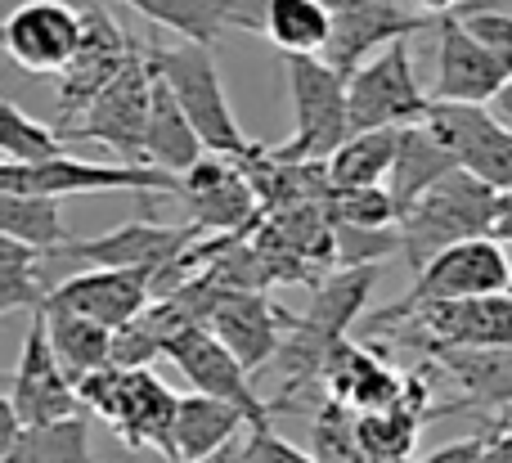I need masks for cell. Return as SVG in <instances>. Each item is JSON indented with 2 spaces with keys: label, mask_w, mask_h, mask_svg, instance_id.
Wrapping results in <instances>:
<instances>
[{
  "label": "cell",
  "mask_w": 512,
  "mask_h": 463,
  "mask_svg": "<svg viewBox=\"0 0 512 463\" xmlns=\"http://www.w3.org/2000/svg\"><path fill=\"white\" fill-rule=\"evenodd\" d=\"M203 239L194 221L185 225H158L149 216L126 221L117 230H104L95 239H68L63 248L45 252V266H113V270H140L149 275V284L167 266H176L194 243Z\"/></svg>",
  "instance_id": "9"
},
{
  "label": "cell",
  "mask_w": 512,
  "mask_h": 463,
  "mask_svg": "<svg viewBox=\"0 0 512 463\" xmlns=\"http://www.w3.org/2000/svg\"><path fill=\"white\" fill-rule=\"evenodd\" d=\"M310 455L319 463H369V450L360 441V410L328 396L310 423Z\"/></svg>",
  "instance_id": "33"
},
{
  "label": "cell",
  "mask_w": 512,
  "mask_h": 463,
  "mask_svg": "<svg viewBox=\"0 0 512 463\" xmlns=\"http://www.w3.org/2000/svg\"><path fill=\"white\" fill-rule=\"evenodd\" d=\"M45 302H50L45 252L14 239V234H0V311H41Z\"/></svg>",
  "instance_id": "31"
},
{
  "label": "cell",
  "mask_w": 512,
  "mask_h": 463,
  "mask_svg": "<svg viewBox=\"0 0 512 463\" xmlns=\"http://www.w3.org/2000/svg\"><path fill=\"white\" fill-rule=\"evenodd\" d=\"M328 216L337 225H364V230H391L400 221V207L387 185H355L328 189Z\"/></svg>",
  "instance_id": "35"
},
{
  "label": "cell",
  "mask_w": 512,
  "mask_h": 463,
  "mask_svg": "<svg viewBox=\"0 0 512 463\" xmlns=\"http://www.w3.org/2000/svg\"><path fill=\"white\" fill-rule=\"evenodd\" d=\"M149 302H153L149 275H140V270H113V266H86L81 275L54 284L45 306H68V311L90 315V320L108 324V329H122Z\"/></svg>",
  "instance_id": "22"
},
{
  "label": "cell",
  "mask_w": 512,
  "mask_h": 463,
  "mask_svg": "<svg viewBox=\"0 0 512 463\" xmlns=\"http://www.w3.org/2000/svg\"><path fill=\"white\" fill-rule=\"evenodd\" d=\"M512 81V68L486 41L463 27L459 14L436 18V86L432 99H459V104H495L499 90Z\"/></svg>",
  "instance_id": "17"
},
{
  "label": "cell",
  "mask_w": 512,
  "mask_h": 463,
  "mask_svg": "<svg viewBox=\"0 0 512 463\" xmlns=\"http://www.w3.org/2000/svg\"><path fill=\"white\" fill-rule=\"evenodd\" d=\"M0 234H14V239L32 243V248H41V252L63 248V243H68V225H63L59 198L0 189Z\"/></svg>",
  "instance_id": "32"
},
{
  "label": "cell",
  "mask_w": 512,
  "mask_h": 463,
  "mask_svg": "<svg viewBox=\"0 0 512 463\" xmlns=\"http://www.w3.org/2000/svg\"><path fill=\"white\" fill-rule=\"evenodd\" d=\"M423 122L450 144L459 167H468L472 176L495 185L499 194L512 189V122H504L499 113H490V104L432 99Z\"/></svg>",
  "instance_id": "13"
},
{
  "label": "cell",
  "mask_w": 512,
  "mask_h": 463,
  "mask_svg": "<svg viewBox=\"0 0 512 463\" xmlns=\"http://www.w3.org/2000/svg\"><path fill=\"white\" fill-rule=\"evenodd\" d=\"M351 86V131H382V126H409L423 122L432 95L418 86L414 54H409V36L391 41L369 63L346 77Z\"/></svg>",
  "instance_id": "11"
},
{
  "label": "cell",
  "mask_w": 512,
  "mask_h": 463,
  "mask_svg": "<svg viewBox=\"0 0 512 463\" xmlns=\"http://www.w3.org/2000/svg\"><path fill=\"white\" fill-rule=\"evenodd\" d=\"M477 463H512V423H495Z\"/></svg>",
  "instance_id": "39"
},
{
  "label": "cell",
  "mask_w": 512,
  "mask_h": 463,
  "mask_svg": "<svg viewBox=\"0 0 512 463\" xmlns=\"http://www.w3.org/2000/svg\"><path fill=\"white\" fill-rule=\"evenodd\" d=\"M0 189L14 194H50V198H81V194H149V198H180L185 176L153 162H90V158H59L45 162H0Z\"/></svg>",
  "instance_id": "6"
},
{
  "label": "cell",
  "mask_w": 512,
  "mask_h": 463,
  "mask_svg": "<svg viewBox=\"0 0 512 463\" xmlns=\"http://www.w3.org/2000/svg\"><path fill=\"white\" fill-rule=\"evenodd\" d=\"M135 59V41L104 14V9H86V36H81V50L68 68L54 77L59 95H54V117L59 126L77 122L90 108V99Z\"/></svg>",
  "instance_id": "19"
},
{
  "label": "cell",
  "mask_w": 512,
  "mask_h": 463,
  "mask_svg": "<svg viewBox=\"0 0 512 463\" xmlns=\"http://www.w3.org/2000/svg\"><path fill=\"white\" fill-rule=\"evenodd\" d=\"M499 221V189L472 176L468 167H454L441 176L405 216H400V252L414 266V275L436 257L477 234H495Z\"/></svg>",
  "instance_id": "2"
},
{
  "label": "cell",
  "mask_w": 512,
  "mask_h": 463,
  "mask_svg": "<svg viewBox=\"0 0 512 463\" xmlns=\"http://www.w3.org/2000/svg\"><path fill=\"white\" fill-rule=\"evenodd\" d=\"M149 108H153V63L149 54L135 50V59L90 99V108L77 122L59 126L63 140H90V144H108L117 158L126 162H144V126H149Z\"/></svg>",
  "instance_id": "10"
},
{
  "label": "cell",
  "mask_w": 512,
  "mask_h": 463,
  "mask_svg": "<svg viewBox=\"0 0 512 463\" xmlns=\"http://www.w3.org/2000/svg\"><path fill=\"white\" fill-rule=\"evenodd\" d=\"M463 5H468V0H463Z\"/></svg>",
  "instance_id": "44"
},
{
  "label": "cell",
  "mask_w": 512,
  "mask_h": 463,
  "mask_svg": "<svg viewBox=\"0 0 512 463\" xmlns=\"http://www.w3.org/2000/svg\"><path fill=\"white\" fill-rule=\"evenodd\" d=\"M203 153H207V144H203V135H198V126L189 122V113L180 108L176 90L153 68V108H149V126H144V162L185 176L194 162H203Z\"/></svg>",
  "instance_id": "25"
},
{
  "label": "cell",
  "mask_w": 512,
  "mask_h": 463,
  "mask_svg": "<svg viewBox=\"0 0 512 463\" xmlns=\"http://www.w3.org/2000/svg\"><path fill=\"white\" fill-rule=\"evenodd\" d=\"M63 131L59 126H45L36 117H27L18 108V99L0 104V162H45L63 153Z\"/></svg>",
  "instance_id": "34"
},
{
  "label": "cell",
  "mask_w": 512,
  "mask_h": 463,
  "mask_svg": "<svg viewBox=\"0 0 512 463\" xmlns=\"http://www.w3.org/2000/svg\"><path fill=\"white\" fill-rule=\"evenodd\" d=\"M81 405L108 423L131 450H158L162 459L176 455V414L180 396L149 369L104 365L77 383Z\"/></svg>",
  "instance_id": "3"
},
{
  "label": "cell",
  "mask_w": 512,
  "mask_h": 463,
  "mask_svg": "<svg viewBox=\"0 0 512 463\" xmlns=\"http://www.w3.org/2000/svg\"><path fill=\"white\" fill-rule=\"evenodd\" d=\"M495 239L499 243H512V189L499 194V221H495Z\"/></svg>",
  "instance_id": "41"
},
{
  "label": "cell",
  "mask_w": 512,
  "mask_h": 463,
  "mask_svg": "<svg viewBox=\"0 0 512 463\" xmlns=\"http://www.w3.org/2000/svg\"><path fill=\"white\" fill-rule=\"evenodd\" d=\"M373 284H378V266H337V275L319 284L310 311L301 315V320H292L279 356L265 365L274 378H279L274 410H283L288 401H297L301 387L324 383L328 356L342 347L346 333H351V324L360 320Z\"/></svg>",
  "instance_id": "1"
},
{
  "label": "cell",
  "mask_w": 512,
  "mask_h": 463,
  "mask_svg": "<svg viewBox=\"0 0 512 463\" xmlns=\"http://www.w3.org/2000/svg\"><path fill=\"white\" fill-rule=\"evenodd\" d=\"M512 288V261L504 252V243L495 234H477V239H463L454 248L436 252L423 270H418L414 288H409L400 302H391L387 311H373L364 320V333L378 329L387 320L418 311L427 302H459V297H490V293H508Z\"/></svg>",
  "instance_id": "7"
},
{
  "label": "cell",
  "mask_w": 512,
  "mask_h": 463,
  "mask_svg": "<svg viewBox=\"0 0 512 463\" xmlns=\"http://www.w3.org/2000/svg\"><path fill=\"white\" fill-rule=\"evenodd\" d=\"M41 315H45V329H50V342L59 351L63 369L77 383L86 374H95V369L113 365V329L108 324L68 311V306H41Z\"/></svg>",
  "instance_id": "27"
},
{
  "label": "cell",
  "mask_w": 512,
  "mask_h": 463,
  "mask_svg": "<svg viewBox=\"0 0 512 463\" xmlns=\"http://www.w3.org/2000/svg\"><path fill=\"white\" fill-rule=\"evenodd\" d=\"M427 360L459 383V401L436 405V419H445V414H454V410H486L490 419H504L512 410V342L441 347Z\"/></svg>",
  "instance_id": "21"
},
{
  "label": "cell",
  "mask_w": 512,
  "mask_h": 463,
  "mask_svg": "<svg viewBox=\"0 0 512 463\" xmlns=\"http://www.w3.org/2000/svg\"><path fill=\"white\" fill-rule=\"evenodd\" d=\"M185 463H248V459H243V437H234L230 446L212 450V455H203V459H185Z\"/></svg>",
  "instance_id": "40"
},
{
  "label": "cell",
  "mask_w": 512,
  "mask_h": 463,
  "mask_svg": "<svg viewBox=\"0 0 512 463\" xmlns=\"http://www.w3.org/2000/svg\"><path fill=\"white\" fill-rule=\"evenodd\" d=\"M495 423H512V410H508V414H504V419H495Z\"/></svg>",
  "instance_id": "43"
},
{
  "label": "cell",
  "mask_w": 512,
  "mask_h": 463,
  "mask_svg": "<svg viewBox=\"0 0 512 463\" xmlns=\"http://www.w3.org/2000/svg\"><path fill=\"white\" fill-rule=\"evenodd\" d=\"M5 54L32 77H59L81 50L86 36V9L63 0H23L5 18Z\"/></svg>",
  "instance_id": "15"
},
{
  "label": "cell",
  "mask_w": 512,
  "mask_h": 463,
  "mask_svg": "<svg viewBox=\"0 0 512 463\" xmlns=\"http://www.w3.org/2000/svg\"><path fill=\"white\" fill-rule=\"evenodd\" d=\"M203 324L252 369V374L279 356L283 338H288V329H292V320L261 293V288H225V284L212 288V302H207Z\"/></svg>",
  "instance_id": "16"
},
{
  "label": "cell",
  "mask_w": 512,
  "mask_h": 463,
  "mask_svg": "<svg viewBox=\"0 0 512 463\" xmlns=\"http://www.w3.org/2000/svg\"><path fill=\"white\" fill-rule=\"evenodd\" d=\"M292 99V140L274 149L279 162H328L351 135V86L324 54H283Z\"/></svg>",
  "instance_id": "4"
},
{
  "label": "cell",
  "mask_w": 512,
  "mask_h": 463,
  "mask_svg": "<svg viewBox=\"0 0 512 463\" xmlns=\"http://www.w3.org/2000/svg\"><path fill=\"white\" fill-rule=\"evenodd\" d=\"M0 463H95L86 414H68V419L54 423H27L23 437L0 450Z\"/></svg>",
  "instance_id": "29"
},
{
  "label": "cell",
  "mask_w": 512,
  "mask_h": 463,
  "mask_svg": "<svg viewBox=\"0 0 512 463\" xmlns=\"http://www.w3.org/2000/svg\"><path fill=\"white\" fill-rule=\"evenodd\" d=\"M158 356H167V329H162V320L153 315V302H149L135 320L113 329V365L149 369Z\"/></svg>",
  "instance_id": "36"
},
{
  "label": "cell",
  "mask_w": 512,
  "mask_h": 463,
  "mask_svg": "<svg viewBox=\"0 0 512 463\" xmlns=\"http://www.w3.org/2000/svg\"><path fill=\"white\" fill-rule=\"evenodd\" d=\"M149 63L158 68V77L176 90L180 108L189 113V122L198 126L207 153H221V158H239L252 162L261 153V144H252L243 135L239 117H234L230 99H225L221 72H216L212 45L203 41H180V45H149Z\"/></svg>",
  "instance_id": "5"
},
{
  "label": "cell",
  "mask_w": 512,
  "mask_h": 463,
  "mask_svg": "<svg viewBox=\"0 0 512 463\" xmlns=\"http://www.w3.org/2000/svg\"><path fill=\"white\" fill-rule=\"evenodd\" d=\"M486 437H490V432H481V437H468V441H450V446L432 450L423 463H477L481 450H486Z\"/></svg>",
  "instance_id": "38"
},
{
  "label": "cell",
  "mask_w": 512,
  "mask_h": 463,
  "mask_svg": "<svg viewBox=\"0 0 512 463\" xmlns=\"http://www.w3.org/2000/svg\"><path fill=\"white\" fill-rule=\"evenodd\" d=\"M167 360H176V369L189 378L194 392H207L216 401H230L248 414V428L256 423H274V401L256 396V378L252 369L216 338L207 324H180L167 338Z\"/></svg>",
  "instance_id": "12"
},
{
  "label": "cell",
  "mask_w": 512,
  "mask_h": 463,
  "mask_svg": "<svg viewBox=\"0 0 512 463\" xmlns=\"http://www.w3.org/2000/svg\"><path fill=\"white\" fill-rule=\"evenodd\" d=\"M140 18L176 32L180 41L212 45L225 27H234V0H122Z\"/></svg>",
  "instance_id": "30"
},
{
  "label": "cell",
  "mask_w": 512,
  "mask_h": 463,
  "mask_svg": "<svg viewBox=\"0 0 512 463\" xmlns=\"http://www.w3.org/2000/svg\"><path fill=\"white\" fill-rule=\"evenodd\" d=\"M432 23H436V14L418 9L414 0H337L333 36H328L324 59L351 77L360 63H369L391 41H405V36L423 32Z\"/></svg>",
  "instance_id": "14"
},
{
  "label": "cell",
  "mask_w": 512,
  "mask_h": 463,
  "mask_svg": "<svg viewBox=\"0 0 512 463\" xmlns=\"http://www.w3.org/2000/svg\"><path fill=\"white\" fill-rule=\"evenodd\" d=\"M454 167H459V158H454L450 144H445L427 122L400 126V149H396V162H391V176H387V189H391V198H396L400 216H405L436 180L450 176Z\"/></svg>",
  "instance_id": "24"
},
{
  "label": "cell",
  "mask_w": 512,
  "mask_h": 463,
  "mask_svg": "<svg viewBox=\"0 0 512 463\" xmlns=\"http://www.w3.org/2000/svg\"><path fill=\"white\" fill-rule=\"evenodd\" d=\"M243 459L248 463H319L315 455H306V450L288 446V441L274 432V423L248 428V437H243Z\"/></svg>",
  "instance_id": "37"
},
{
  "label": "cell",
  "mask_w": 512,
  "mask_h": 463,
  "mask_svg": "<svg viewBox=\"0 0 512 463\" xmlns=\"http://www.w3.org/2000/svg\"><path fill=\"white\" fill-rule=\"evenodd\" d=\"M243 423H252V419L239 410V405H230V401H216V396H207V392L180 396L176 455H171V463L203 459V455H212V450L230 446V441L243 432Z\"/></svg>",
  "instance_id": "26"
},
{
  "label": "cell",
  "mask_w": 512,
  "mask_h": 463,
  "mask_svg": "<svg viewBox=\"0 0 512 463\" xmlns=\"http://www.w3.org/2000/svg\"><path fill=\"white\" fill-rule=\"evenodd\" d=\"M180 198L189 207V221L203 234H243L248 225L261 221V212H256V198L261 194H256L248 167L239 158L212 153V158L194 162L185 171Z\"/></svg>",
  "instance_id": "18"
},
{
  "label": "cell",
  "mask_w": 512,
  "mask_h": 463,
  "mask_svg": "<svg viewBox=\"0 0 512 463\" xmlns=\"http://www.w3.org/2000/svg\"><path fill=\"white\" fill-rule=\"evenodd\" d=\"M400 149V126H382V131H351L342 149L328 158V180L333 189L355 185H387L391 162Z\"/></svg>",
  "instance_id": "28"
},
{
  "label": "cell",
  "mask_w": 512,
  "mask_h": 463,
  "mask_svg": "<svg viewBox=\"0 0 512 463\" xmlns=\"http://www.w3.org/2000/svg\"><path fill=\"white\" fill-rule=\"evenodd\" d=\"M387 333V342L414 351L441 347H486V342H512V288L490 297H459V302H427L418 311L369 329V338Z\"/></svg>",
  "instance_id": "8"
},
{
  "label": "cell",
  "mask_w": 512,
  "mask_h": 463,
  "mask_svg": "<svg viewBox=\"0 0 512 463\" xmlns=\"http://www.w3.org/2000/svg\"><path fill=\"white\" fill-rule=\"evenodd\" d=\"M324 383H328V396L346 401L351 410H360V414L387 410V405H396L400 392H405V374H396L378 351L360 347V342H351V338L328 356Z\"/></svg>",
  "instance_id": "23"
},
{
  "label": "cell",
  "mask_w": 512,
  "mask_h": 463,
  "mask_svg": "<svg viewBox=\"0 0 512 463\" xmlns=\"http://www.w3.org/2000/svg\"><path fill=\"white\" fill-rule=\"evenodd\" d=\"M9 401L23 414V423H54V419H68V414L86 410L81 392H77V378L63 369L41 311H36L32 329H27V338H23V351H18Z\"/></svg>",
  "instance_id": "20"
},
{
  "label": "cell",
  "mask_w": 512,
  "mask_h": 463,
  "mask_svg": "<svg viewBox=\"0 0 512 463\" xmlns=\"http://www.w3.org/2000/svg\"><path fill=\"white\" fill-rule=\"evenodd\" d=\"M468 5H477V9H499V14L512 18V0H468ZM459 9H463V5H459Z\"/></svg>",
  "instance_id": "42"
}]
</instances>
